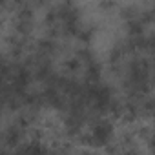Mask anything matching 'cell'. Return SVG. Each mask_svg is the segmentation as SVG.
<instances>
[{
	"instance_id": "6da1fadb",
	"label": "cell",
	"mask_w": 155,
	"mask_h": 155,
	"mask_svg": "<svg viewBox=\"0 0 155 155\" xmlns=\"http://www.w3.org/2000/svg\"><path fill=\"white\" fill-rule=\"evenodd\" d=\"M113 124L108 119H101L91 126V140H93V148H104L110 146V140L113 139Z\"/></svg>"
},
{
	"instance_id": "7a4b0ae2",
	"label": "cell",
	"mask_w": 155,
	"mask_h": 155,
	"mask_svg": "<svg viewBox=\"0 0 155 155\" xmlns=\"http://www.w3.org/2000/svg\"><path fill=\"white\" fill-rule=\"evenodd\" d=\"M2 140H4V146H6V148H15V146H18L20 140H22V128H20L17 122L9 124V126L4 130V133H2Z\"/></svg>"
},
{
	"instance_id": "3957f363",
	"label": "cell",
	"mask_w": 155,
	"mask_h": 155,
	"mask_svg": "<svg viewBox=\"0 0 155 155\" xmlns=\"http://www.w3.org/2000/svg\"><path fill=\"white\" fill-rule=\"evenodd\" d=\"M37 51H38V57H46L48 58L49 55H53L57 51V44H55V40H51L48 37L38 38L37 40Z\"/></svg>"
},
{
	"instance_id": "277c9868",
	"label": "cell",
	"mask_w": 155,
	"mask_h": 155,
	"mask_svg": "<svg viewBox=\"0 0 155 155\" xmlns=\"http://www.w3.org/2000/svg\"><path fill=\"white\" fill-rule=\"evenodd\" d=\"M101 71H102V68H101V64H99L97 60L86 66V81H88V84L99 82V79H101Z\"/></svg>"
},
{
	"instance_id": "5b68a950",
	"label": "cell",
	"mask_w": 155,
	"mask_h": 155,
	"mask_svg": "<svg viewBox=\"0 0 155 155\" xmlns=\"http://www.w3.org/2000/svg\"><path fill=\"white\" fill-rule=\"evenodd\" d=\"M142 29H144V22L140 18H133V20L126 22V31H128L130 37H140Z\"/></svg>"
},
{
	"instance_id": "8992f818",
	"label": "cell",
	"mask_w": 155,
	"mask_h": 155,
	"mask_svg": "<svg viewBox=\"0 0 155 155\" xmlns=\"http://www.w3.org/2000/svg\"><path fill=\"white\" fill-rule=\"evenodd\" d=\"M64 68H66V71H69V73H77V71L82 68V62H81V58L77 57V55H73V57H68V58L64 60Z\"/></svg>"
},
{
	"instance_id": "52a82bcc",
	"label": "cell",
	"mask_w": 155,
	"mask_h": 155,
	"mask_svg": "<svg viewBox=\"0 0 155 155\" xmlns=\"http://www.w3.org/2000/svg\"><path fill=\"white\" fill-rule=\"evenodd\" d=\"M93 28L91 26H81V29H79V33H77V38H79L82 44H90L91 42V38H93Z\"/></svg>"
},
{
	"instance_id": "ba28073f",
	"label": "cell",
	"mask_w": 155,
	"mask_h": 155,
	"mask_svg": "<svg viewBox=\"0 0 155 155\" xmlns=\"http://www.w3.org/2000/svg\"><path fill=\"white\" fill-rule=\"evenodd\" d=\"M137 15H140L137 6H131V4H128V6L120 8V17H122L126 22H128V20H133V18H139Z\"/></svg>"
},
{
	"instance_id": "9c48e42d",
	"label": "cell",
	"mask_w": 155,
	"mask_h": 155,
	"mask_svg": "<svg viewBox=\"0 0 155 155\" xmlns=\"http://www.w3.org/2000/svg\"><path fill=\"white\" fill-rule=\"evenodd\" d=\"M126 51H128V49H126V44H122V42L113 44V48H111V51H110V60H111V62H119Z\"/></svg>"
},
{
	"instance_id": "30bf717a",
	"label": "cell",
	"mask_w": 155,
	"mask_h": 155,
	"mask_svg": "<svg viewBox=\"0 0 155 155\" xmlns=\"http://www.w3.org/2000/svg\"><path fill=\"white\" fill-rule=\"evenodd\" d=\"M75 55L81 58V62H86V66H88V64H91V62H95V55H93V51H91V49H88V48H81V49H77V53H75Z\"/></svg>"
},
{
	"instance_id": "8fae6325",
	"label": "cell",
	"mask_w": 155,
	"mask_h": 155,
	"mask_svg": "<svg viewBox=\"0 0 155 155\" xmlns=\"http://www.w3.org/2000/svg\"><path fill=\"white\" fill-rule=\"evenodd\" d=\"M99 8L101 9H113V8H117V4H113V2H101Z\"/></svg>"
},
{
	"instance_id": "7c38bea8",
	"label": "cell",
	"mask_w": 155,
	"mask_h": 155,
	"mask_svg": "<svg viewBox=\"0 0 155 155\" xmlns=\"http://www.w3.org/2000/svg\"><path fill=\"white\" fill-rule=\"evenodd\" d=\"M11 155H29L28 153V150H26V146H20V148H17V150H13V153Z\"/></svg>"
},
{
	"instance_id": "4fadbf2b",
	"label": "cell",
	"mask_w": 155,
	"mask_h": 155,
	"mask_svg": "<svg viewBox=\"0 0 155 155\" xmlns=\"http://www.w3.org/2000/svg\"><path fill=\"white\" fill-rule=\"evenodd\" d=\"M148 48L155 51V33H151V35L148 37Z\"/></svg>"
},
{
	"instance_id": "5bb4252c",
	"label": "cell",
	"mask_w": 155,
	"mask_h": 155,
	"mask_svg": "<svg viewBox=\"0 0 155 155\" xmlns=\"http://www.w3.org/2000/svg\"><path fill=\"white\" fill-rule=\"evenodd\" d=\"M49 155H62L60 151H49Z\"/></svg>"
},
{
	"instance_id": "9a60e30c",
	"label": "cell",
	"mask_w": 155,
	"mask_h": 155,
	"mask_svg": "<svg viewBox=\"0 0 155 155\" xmlns=\"http://www.w3.org/2000/svg\"><path fill=\"white\" fill-rule=\"evenodd\" d=\"M153 69H155V58H153Z\"/></svg>"
}]
</instances>
